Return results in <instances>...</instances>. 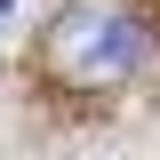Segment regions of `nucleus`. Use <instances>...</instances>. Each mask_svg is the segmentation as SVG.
<instances>
[{"mask_svg":"<svg viewBox=\"0 0 160 160\" xmlns=\"http://www.w3.org/2000/svg\"><path fill=\"white\" fill-rule=\"evenodd\" d=\"M40 56H48L56 80H72V88H112V80H128L144 64V24L128 16L120 0H72L64 16L48 24Z\"/></svg>","mask_w":160,"mask_h":160,"instance_id":"1","label":"nucleus"},{"mask_svg":"<svg viewBox=\"0 0 160 160\" xmlns=\"http://www.w3.org/2000/svg\"><path fill=\"white\" fill-rule=\"evenodd\" d=\"M0 8H8V0H0Z\"/></svg>","mask_w":160,"mask_h":160,"instance_id":"2","label":"nucleus"}]
</instances>
